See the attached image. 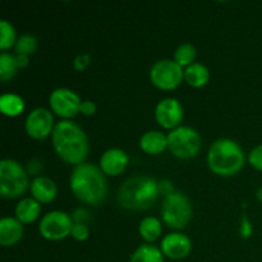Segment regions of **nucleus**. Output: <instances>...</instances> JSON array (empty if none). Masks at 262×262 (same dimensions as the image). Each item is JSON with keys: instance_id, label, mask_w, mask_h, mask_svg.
Returning a JSON list of instances; mask_svg holds the SVG:
<instances>
[{"instance_id": "obj_28", "label": "nucleus", "mask_w": 262, "mask_h": 262, "mask_svg": "<svg viewBox=\"0 0 262 262\" xmlns=\"http://www.w3.org/2000/svg\"><path fill=\"white\" fill-rule=\"evenodd\" d=\"M71 235L73 239L83 242L90 237V228L87 227V224H74L72 228Z\"/></svg>"}, {"instance_id": "obj_2", "label": "nucleus", "mask_w": 262, "mask_h": 262, "mask_svg": "<svg viewBox=\"0 0 262 262\" xmlns=\"http://www.w3.org/2000/svg\"><path fill=\"white\" fill-rule=\"evenodd\" d=\"M69 186L76 199L89 206H99L107 196L106 177L100 166L94 164L83 163L74 166Z\"/></svg>"}, {"instance_id": "obj_23", "label": "nucleus", "mask_w": 262, "mask_h": 262, "mask_svg": "<svg viewBox=\"0 0 262 262\" xmlns=\"http://www.w3.org/2000/svg\"><path fill=\"white\" fill-rule=\"evenodd\" d=\"M17 69L14 54H9L7 51L0 54V81L8 82L14 78Z\"/></svg>"}, {"instance_id": "obj_31", "label": "nucleus", "mask_w": 262, "mask_h": 262, "mask_svg": "<svg viewBox=\"0 0 262 262\" xmlns=\"http://www.w3.org/2000/svg\"><path fill=\"white\" fill-rule=\"evenodd\" d=\"M241 235L245 239H247V238L252 235V225H251L250 220H248L246 215H243L242 220H241Z\"/></svg>"}, {"instance_id": "obj_34", "label": "nucleus", "mask_w": 262, "mask_h": 262, "mask_svg": "<svg viewBox=\"0 0 262 262\" xmlns=\"http://www.w3.org/2000/svg\"><path fill=\"white\" fill-rule=\"evenodd\" d=\"M14 55H15V63H17L18 68H25V67H27L28 64H30V58H28V56L17 55V54H14Z\"/></svg>"}, {"instance_id": "obj_17", "label": "nucleus", "mask_w": 262, "mask_h": 262, "mask_svg": "<svg viewBox=\"0 0 262 262\" xmlns=\"http://www.w3.org/2000/svg\"><path fill=\"white\" fill-rule=\"evenodd\" d=\"M140 147L147 155H160L168 148V135L160 130H148L141 136Z\"/></svg>"}, {"instance_id": "obj_27", "label": "nucleus", "mask_w": 262, "mask_h": 262, "mask_svg": "<svg viewBox=\"0 0 262 262\" xmlns=\"http://www.w3.org/2000/svg\"><path fill=\"white\" fill-rule=\"evenodd\" d=\"M248 163L253 169L262 171V143L253 147L248 154Z\"/></svg>"}, {"instance_id": "obj_15", "label": "nucleus", "mask_w": 262, "mask_h": 262, "mask_svg": "<svg viewBox=\"0 0 262 262\" xmlns=\"http://www.w3.org/2000/svg\"><path fill=\"white\" fill-rule=\"evenodd\" d=\"M23 237V224L17 217L5 216L0 220V245L3 247L15 246Z\"/></svg>"}, {"instance_id": "obj_24", "label": "nucleus", "mask_w": 262, "mask_h": 262, "mask_svg": "<svg viewBox=\"0 0 262 262\" xmlns=\"http://www.w3.org/2000/svg\"><path fill=\"white\" fill-rule=\"evenodd\" d=\"M197 56V50L192 43H182L177 48V50L174 51V61L178 63L179 66L183 68V67H189L194 63V59Z\"/></svg>"}, {"instance_id": "obj_21", "label": "nucleus", "mask_w": 262, "mask_h": 262, "mask_svg": "<svg viewBox=\"0 0 262 262\" xmlns=\"http://www.w3.org/2000/svg\"><path fill=\"white\" fill-rule=\"evenodd\" d=\"M0 110L5 117H18L25 110V100L17 94H4L0 97Z\"/></svg>"}, {"instance_id": "obj_1", "label": "nucleus", "mask_w": 262, "mask_h": 262, "mask_svg": "<svg viewBox=\"0 0 262 262\" xmlns=\"http://www.w3.org/2000/svg\"><path fill=\"white\" fill-rule=\"evenodd\" d=\"M51 142L59 159L69 165H81L89 155V138L84 130L72 120L56 123Z\"/></svg>"}, {"instance_id": "obj_16", "label": "nucleus", "mask_w": 262, "mask_h": 262, "mask_svg": "<svg viewBox=\"0 0 262 262\" xmlns=\"http://www.w3.org/2000/svg\"><path fill=\"white\" fill-rule=\"evenodd\" d=\"M31 194L32 199L40 204H50L55 200L56 194H58V188L53 179L48 178V177H36L32 182H31Z\"/></svg>"}, {"instance_id": "obj_29", "label": "nucleus", "mask_w": 262, "mask_h": 262, "mask_svg": "<svg viewBox=\"0 0 262 262\" xmlns=\"http://www.w3.org/2000/svg\"><path fill=\"white\" fill-rule=\"evenodd\" d=\"M90 61H91V58H90L89 54H81V55L77 56L73 61V67L76 71L83 72L87 67L90 66Z\"/></svg>"}, {"instance_id": "obj_35", "label": "nucleus", "mask_w": 262, "mask_h": 262, "mask_svg": "<svg viewBox=\"0 0 262 262\" xmlns=\"http://www.w3.org/2000/svg\"><path fill=\"white\" fill-rule=\"evenodd\" d=\"M256 197H257L258 201L262 202V187H261V188L257 189V192H256Z\"/></svg>"}, {"instance_id": "obj_11", "label": "nucleus", "mask_w": 262, "mask_h": 262, "mask_svg": "<svg viewBox=\"0 0 262 262\" xmlns=\"http://www.w3.org/2000/svg\"><path fill=\"white\" fill-rule=\"evenodd\" d=\"M25 128L27 135L33 140H45L53 135L55 128L53 113L45 107H36L26 118Z\"/></svg>"}, {"instance_id": "obj_18", "label": "nucleus", "mask_w": 262, "mask_h": 262, "mask_svg": "<svg viewBox=\"0 0 262 262\" xmlns=\"http://www.w3.org/2000/svg\"><path fill=\"white\" fill-rule=\"evenodd\" d=\"M14 214L22 224H31L40 217L41 204L32 197H26L18 202Z\"/></svg>"}, {"instance_id": "obj_8", "label": "nucleus", "mask_w": 262, "mask_h": 262, "mask_svg": "<svg viewBox=\"0 0 262 262\" xmlns=\"http://www.w3.org/2000/svg\"><path fill=\"white\" fill-rule=\"evenodd\" d=\"M184 79V71L178 63L170 59L156 61L150 69V81L161 91H173L181 86Z\"/></svg>"}, {"instance_id": "obj_3", "label": "nucleus", "mask_w": 262, "mask_h": 262, "mask_svg": "<svg viewBox=\"0 0 262 262\" xmlns=\"http://www.w3.org/2000/svg\"><path fill=\"white\" fill-rule=\"evenodd\" d=\"M160 196L159 182L148 176L128 178L118 189L117 201L120 207L133 211H143L152 207Z\"/></svg>"}, {"instance_id": "obj_9", "label": "nucleus", "mask_w": 262, "mask_h": 262, "mask_svg": "<svg viewBox=\"0 0 262 262\" xmlns=\"http://www.w3.org/2000/svg\"><path fill=\"white\" fill-rule=\"evenodd\" d=\"M73 225L74 222L71 215L55 210L43 215L38 224V230L45 239L56 242L71 235Z\"/></svg>"}, {"instance_id": "obj_10", "label": "nucleus", "mask_w": 262, "mask_h": 262, "mask_svg": "<svg viewBox=\"0 0 262 262\" xmlns=\"http://www.w3.org/2000/svg\"><path fill=\"white\" fill-rule=\"evenodd\" d=\"M82 100L73 90L69 89H56L51 92L49 97V105L51 112L64 120H69L74 118L81 112Z\"/></svg>"}, {"instance_id": "obj_12", "label": "nucleus", "mask_w": 262, "mask_h": 262, "mask_svg": "<svg viewBox=\"0 0 262 262\" xmlns=\"http://www.w3.org/2000/svg\"><path fill=\"white\" fill-rule=\"evenodd\" d=\"M184 118V109L181 102L173 97L163 99L155 107V119L165 129H176Z\"/></svg>"}, {"instance_id": "obj_22", "label": "nucleus", "mask_w": 262, "mask_h": 262, "mask_svg": "<svg viewBox=\"0 0 262 262\" xmlns=\"http://www.w3.org/2000/svg\"><path fill=\"white\" fill-rule=\"evenodd\" d=\"M164 257L160 248L154 245H141L130 256L129 262H164Z\"/></svg>"}, {"instance_id": "obj_32", "label": "nucleus", "mask_w": 262, "mask_h": 262, "mask_svg": "<svg viewBox=\"0 0 262 262\" xmlns=\"http://www.w3.org/2000/svg\"><path fill=\"white\" fill-rule=\"evenodd\" d=\"M83 115H87V117H91L96 113V105H95L94 101H90V100H84L81 104V112Z\"/></svg>"}, {"instance_id": "obj_19", "label": "nucleus", "mask_w": 262, "mask_h": 262, "mask_svg": "<svg viewBox=\"0 0 262 262\" xmlns=\"http://www.w3.org/2000/svg\"><path fill=\"white\" fill-rule=\"evenodd\" d=\"M210 79V72L207 67L201 63H193L184 69V81L193 89H201L206 86Z\"/></svg>"}, {"instance_id": "obj_14", "label": "nucleus", "mask_w": 262, "mask_h": 262, "mask_svg": "<svg viewBox=\"0 0 262 262\" xmlns=\"http://www.w3.org/2000/svg\"><path fill=\"white\" fill-rule=\"evenodd\" d=\"M129 158L120 148H109L100 158L99 166L105 176L118 177L127 169Z\"/></svg>"}, {"instance_id": "obj_7", "label": "nucleus", "mask_w": 262, "mask_h": 262, "mask_svg": "<svg viewBox=\"0 0 262 262\" xmlns=\"http://www.w3.org/2000/svg\"><path fill=\"white\" fill-rule=\"evenodd\" d=\"M201 146L199 132L191 127L179 125L168 133V150L177 159L189 160L196 158L201 151Z\"/></svg>"}, {"instance_id": "obj_4", "label": "nucleus", "mask_w": 262, "mask_h": 262, "mask_svg": "<svg viewBox=\"0 0 262 262\" xmlns=\"http://www.w3.org/2000/svg\"><path fill=\"white\" fill-rule=\"evenodd\" d=\"M207 164L210 170L219 177H233L246 164V155L239 143L230 138L216 140L209 148Z\"/></svg>"}, {"instance_id": "obj_6", "label": "nucleus", "mask_w": 262, "mask_h": 262, "mask_svg": "<svg viewBox=\"0 0 262 262\" xmlns=\"http://www.w3.org/2000/svg\"><path fill=\"white\" fill-rule=\"evenodd\" d=\"M161 216L169 228L182 230L191 223L193 216V206L186 194L174 191L169 196L164 197Z\"/></svg>"}, {"instance_id": "obj_26", "label": "nucleus", "mask_w": 262, "mask_h": 262, "mask_svg": "<svg viewBox=\"0 0 262 262\" xmlns=\"http://www.w3.org/2000/svg\"><path fill=\"white\" fill-rule=\"evenodd\" d=\"M14 49L17 55H25L30 58V55L35 54L37 50V40L35 36L26 33L18 37Z\"/></svg>"}, {"instance_id": "obj_33", "label": "nucleus", "mask_w": 262, "mask_h": 262, "mask_svg": "<svg viewBox=\"0 0 262 262\" xmlns=\"http://www.w3.org/2000/svg\"><path fill=\"white\" fill-rule=\"evenodd\" d=\"M159 191H160V194H164V196H169L170 193H173L176 189H174L173 183L168 179H163V181L159 182Z\"/></svg>"}, {"instance_id": "obj_30", "label": "nucleus", "mask_w": 262, "mask_h": 262, "mask_svg": "<svg viewBox=\"0 0 262 262\" xmlns=\"http://www.w3.org/2000/svg\"><path fill=\"white\" fill-rule=\"evenodd\" d=\"M72 219H73L74 224H86V222H89L91 217H90V212L87 210L79 207L72 214Z\"/></svg>"}, {"instance_id": "obj_5", "label": "nucleus", "mask_w": 262, "mask_h": 262, "mask_svg": "<svg viewBox=\"0 0 262 262\" xmlns=\"http://www.w3.org/2000/svg\"><path fill=\"white\" fill-rule=\"evenodd\" d=\"M31 187L26 169L13 159H4L0 163V194L8 200L18 199Z\"/></svg>"}, {"instance_id": "obj_13", "label": "nucleus", "mask_w": 262, "mask_h": 262, "mask_svg": "<svg viewBox=\"0 0 262 262\" xmlns=\"http://www.w3.org/2000/svg\"><path fill=\"white\" fill-rule=\"evenodd\" d=\"M160 250L170 260H183L192 251V242L183 233H170L161 241Z\"/></svg>"}, {"instance_id": "obj_25", "label": "nucleus", "mask_w": 262, "mask_h": 262, "mask_svg": "<svg viewBox=\"0 0 262 262\" xmlns=\"http://www.w3.org/2000/svg\"><path fill=\"white\" fill-rule=\"evenodd\" d=\"M17 40L18 38L14 27L8 20H0V49L3 50V53L12 46H15Z\"/></svg>"}, {"instance_id": "obj_20", "label": "nucleus", "mask_w": 262, "mask_h": 262, "mask_svg": "<svg viewBox=\"0 0 262 262\" xmlns=\"http://www.w3.org/2000/svg\"><path fill=\"white\" fill-rule=\"evenodd\" d=\"M138 233L141 238L148 245H152L154 242L160 238L163 233V224L160 220L155 216H146L141 220L140 227H138Z\"/></svg>"}]
</instances>
